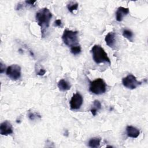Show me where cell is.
<instances>
[{
    "label": "cell",
    "mask_w": 148,
    "mask_h": 148,
    "mask_svg": "<svg viewBox=\"0 0 148 148\" xmlns=\"http://www.w3.org/2000/svg\"><path fill=\"white\" fill-rule=\"evenodd\" d=\"M52 17V13L46 8L40 9L35 15V18L38 25L40 27L42 37L44 36L46 29L50 25V22Z\"/></svg>",
    "instance_id": "6da1fadb"
},
{
    "label": "cell",
    "mask_w": 148,
    "mask_h": 148,
    "mask_svg": "<svg viewBox=\"0 0 148 148\" xmlns=\"http://www.w3.org/2000/svg\"><path fill=\"white\" fill-rule=\"evenodd\" d=\"M93 60L97 64H101L103 62H108L111 64V61L108 56L107 53L104 49L98 45H95L91 50Z\"/></svg>",
    "instance_id": "7a4b0ae2"
},
{
    "label": "cell",
    "mask_w": 148,
    "mask_h": 148,
    "mask_svg": "<svg viewBox=\"0 0 148 148\" xmlns=\"http://www.w3.org/2000/svg\"><path fill=\"white\" fill-rule=\"evenodd\" d=\"M62 40L65 45L70 47L79 45L77 31L64 30L62 35Z\"/></svg>",
    "instance_id": "3957f363"
},
{
    "label": "cell",
    "mask_w": 148,
    "mask_h": 148,
    "mask_svg": "<svg viewBox=\"0 0 148 148\" xmlns=\"http://www.w3.org/2000/svg\"><path fill=\"white\" fill-rule=\"evenodd\" d=\"M89 91L96 95L104 94L106 91V84L102 79L97 78L90 82Z\"/></svg>",
    "instance_id": "277c9868"
},
{
    "label": "cell",
    "mask_w": 148,
    "mask_h": 148,
    "mask_svg": "<svg viewBox=\"0 0 148 148\" xmlns=\"http://www.w3.org/2000/svg\"><path fill=\"white\" fill-rule=\"evenodd\" d=\"M6 73L12 80H17L21 77V68L17 64H12L7 68Z\"/></svg>",
    "instance_id": "5b68a950"
},
{
    "label": "cell",
    "mask_w": 148,
    "mask_h": 148,
    "mask_svg": "<svg viewBox=\"0 0 148 148\" xmlns=\"http://www.w3.org/2000/svg\"><path fill=\"white\" fill-rule=\"evenodd\" d=\"M122 83L123 86L131 90L135 89L139 86H140L142 82L137 80L136 77L132 74H129L122 79Z\"/></svg>",
    "instance_id": "8992f818"
},
{
    "label": "cell",
    "mask_w": 148,
    "mask_h": 148,
    "mask_svg": "<svg viewBox=\"0 0 148 148\" xmlns=\"http://www.w3.org/2000/svg\"><path fill=\"white\" fill-rule=\"evenodd\" d=\"M83 102V99L82 95L79 93L74 94L69 102L70 108L72 110H78L79 109Z\"/></svg>",
    "instance_id": "52a82bcc"
},
{
    "label": "cell",
    "mask_w": 148,
    "mask_h": 148,
    "mask_svg": "<svg viewBox=\"0 0 148 148\" xmlns=\"http://www.w3.org/2000/svg\"><path fill=\"white\" fill-rule=\"evenodd\" d=\"M12 125L10 121L5 120L3 121L0 125V134L2 135L7 136L13 133Z\"/></svg>",
    "instance_id": "ba28073f"
},
{
    "label": "cell",
    "mask_w": 148,
    "mask_h": 148,
    "mask_svg": "<svg viewBox=\"0 0 148 148\" xmlns=\"http://www.w3.org/2000/svg\"><path fill=\"white\" fill-rule=\"evenodd\" d=\"M130 12L128 8H124L122 6L119 7L116 12V19L117 21L120 22L123 20V18L126 16Z\"/></svg>",
    "instance_id": "9c48e42d"
},
{
    "label": "cell",
    "mask_w": 148,
    "mask_h": 148,
    "mask_svg": "<svg viewBox=\"0 0 148 148\" xmlns=\"http://www.w3.org/2000/svg\"><path fill=\"white\" fill-rule=\"evenodd\" d=\"M106 45L110 48L113 49L116 45V34L114 32H109L105 38Z\"/></svg>",
    "instance_id": "30bf717a"
},
{
    "label": "cell",
    "mask_w": 148,
    "mask_h": 148,
    "mask_svg": "<svg viewBox=\"0 0 148 148\" xmlns=\"http://www.w3.org/2000/svg\"><path fill=\"white\" fill-rule=\"evenodd\" d=\"M127 136L130 138H136L140 134V131L136 127L132 125H127L126 127Z\"/></svg>",
    "instance_id": "8fae6325"
},
{
    "label": "cell",
    "mask_w": 148,
    "mask_h": 148,
    "mask_svg": "<svg viewBox=\"0 0 148 148\" xmlns=\"http://www.w3.org/2000/svg\"><path fill=\"white\" fill-rule=\"evenodd\" d=\"M57 87L61 91H66L71 88V85L69 82L64 79H61L57 83Z\"/></svg>",
    "instance_id": "7c38bea8"
},
{
    "label": "cell",
    "mask_w": 148,
    "mask_h": 148,
    "mask_svg": "<svg viewBox=\"0 0 148 148\" xmlns=\"http://www.w3.org/2000/svg\"><path fill=\"white\" fill-rule=\"evenodd\" d=\"M101 109V104L98 100H94L92 102V105L91 106V108L90 109V112L91 114L95 116L98 111Z\"/></svg>",
    "instance_id": "4fadbf2b"
},
{
    "label": "cell",
    "mask_w": 148,
    "mask_h": 148,
    "mask_svg": "<svg viewBox=\"0 0 148 148\" xmlns=\"http://www.w3.org/2000/svg\"><path fill=\"white\" fill-rule=\"evenodd\" d=\"M101 140V139L100 138H97V137L92 138L89 140L88 145L89 147L91 148H97L100 145Z\"/></svg>",
    "instance_id": "5bb4252c"
},
{
    "label": "cell",
    "mask_w": 148,
    "mask_h": 148,
    "mask_svg": "<svg viewBox=\"0 0 148 148\" xmlns=\"http://www.w3.org/2000/svg\"><path fill=\"white\" fill-rule=\"evenodd\" d=\"M123 36L126 39H127L130 42H133L134 34L131 30L128 29H124L123 31Z\"/></svg>",
    "instance_id": "9a60e30c"
},
{
    "label": "cell",
    "mask_w": 148,
    "mask_h": 148,
    "mask_svg": "<svg viewBox=\"0 0 148 148\" xmlns=\"http://www.w3.org/2000/svg\"><path fill=\"white\" fill-rule=\"evenodd\" d=\"M78 6H79V4L77 2L75 1H71L67 4L66 8L69 10V12L72 13L74 10H76L77 9Z\"/></svg>",
    "instance_id": "2e32d148"
},
{
    "label": "cell",
    "mask_w": 148,
    "mask_h": 148,
    "mask_svg": "<svg viewBox=\"0 0 148 148\" xmlns=\"http://www.w3.org/2000/svg\"><path fill=\"white\" fill-rule=\"evenodd\" d=\"M82 51V49L80 45L71 47V52L73 55L79 54Z\"/></svg>",
    "instance_id": "e0dca14e"
},
{
    "label": "cell",
    "mask_w": 148,
    "mask_h": 148,
    "mask_svg": "<svg viewBox=\"0 0 148 148\" xmlns=\"http://www.w3.org/2000/svg\"><path fill=\"white\" fill-rule=\"evenodd\" d=\"M28 118H29L31 120H35L36 119H38V118L40 119V118H41L40 115L38 113H35V112H28Z\"/></svg>",
    "instance_id": "ac0fdd59"
},
{
    "label": "cell",
    "mask_w": 148,
    "mask_h": 148,
    "mask_svg": "<svg viewBox=\"0 0 148 148\" xmlns=\"http://www.w3.org/2000/svg\"><path fill=\"white\" fill-rule=\"evenodd\" d=\"M54 26L61 27H62V22L60 19H57L54 21Z\"/></svg>",
    "instance_id": "d6986e66"
},
{
    "label": "cell",
    "mask_w": 148,
    "mask_h": 148,
    "mask_svg": "<svg viewBox=\"0 0 148 148\" xmlns=\"http://www.w3.org/2000/svg\"><path fill=\"white\" fill-rule=\"evenodd\" d=\"M25 3L26 5H29V6H34V3L36 2V1H26L24 2Z\"/></svg>",
    "instance_id": "ffe728a7"
},
{
    "label": "cell",
    "mask_w": 148,
    "mask_h": 148,
    "mask_svg": "<svg viewBox=\"0 0 148 148\" xmlns=\"http://www.w3.org/2000/svg\"><path fill=\"white\" fill-rule=\"evenodd\" d=\"M46 73V71L44 69H40L39 71L37 73V75L39 76H43Z\"/></svg>",
    "instance_id": "44dd1931"
},
{
    "label": "cell",
    "mask_w": 148,
    "mask_h": 148,
    "mask_svg": "<svg viewBox=\"0 0 148 148\" xmlns=\"http://www.w3.org/2000/svg\"><path fill=\"white\" fill-rule=\"evenodd\" d=\"M5 68V66L2 63V62H1V63H0V72L1 73H2L4 72Z\"/></svg>",
    "instance_id": "7402d4cb"
},
{
    "label": "cell",
    "mask_w": 148,
    "mask_h": 148,
    "mask_svg": "<svg viewBox=\"0 0 148 148\" xmlns=\"http://www.w3.org/2000/svg\"><path fill=\"white\" fill-rule=\"evenodd\" d=\"M106 147H113V146H107Z\"/></svg>",
    "instance_id": "603a6c76"
}]
</instances>
